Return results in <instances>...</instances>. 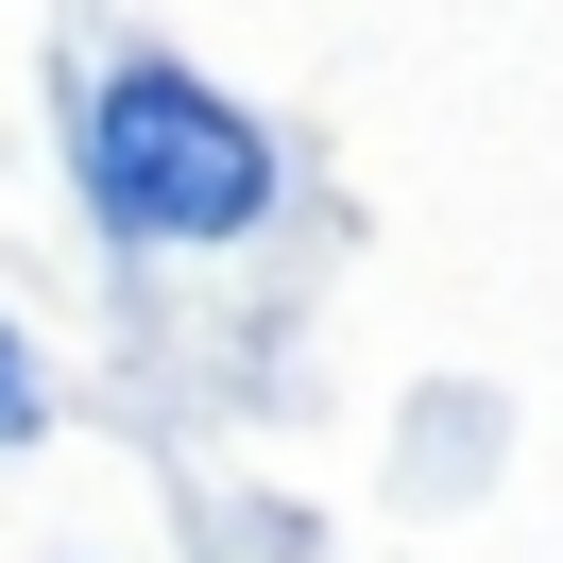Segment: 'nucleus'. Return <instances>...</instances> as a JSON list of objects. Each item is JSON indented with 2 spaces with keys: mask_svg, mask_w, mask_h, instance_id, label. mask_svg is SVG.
Masks as SVG:
<instances>
[{
  "mask_svg": "<svg viewBox=\"0 0 563 563\" xmlns=\"http://www.w3.org/2000/svg\"><path fill=\"white\" fill-rule=\"evenodd\" d=\"M69 154H86V206H103L120 240H154V256L256 240V222H274V137H256L206 69H172V52H137V69L86 86V137Z\"/></svg>",
  "mask_w": 563,
  "mask_h": 563,
  "instance_id": "f257e3e1",
  "label": "nucleus"
},
{
  "mask_svg": "<svg viewBox=\"0 0 563 563\" xmlns=\"http://www.w3.org/2000/svg\"><path fill=\"white\" fill-rule=\"evenodd\" d=\"M0 444H35V358H18V324H0Z\"/></svg>",
  "mask_w": 563,
  "mask_h": 563,
  "instance_id": "f03ea898",
  "label": "nucleus"
}]
</instances>
